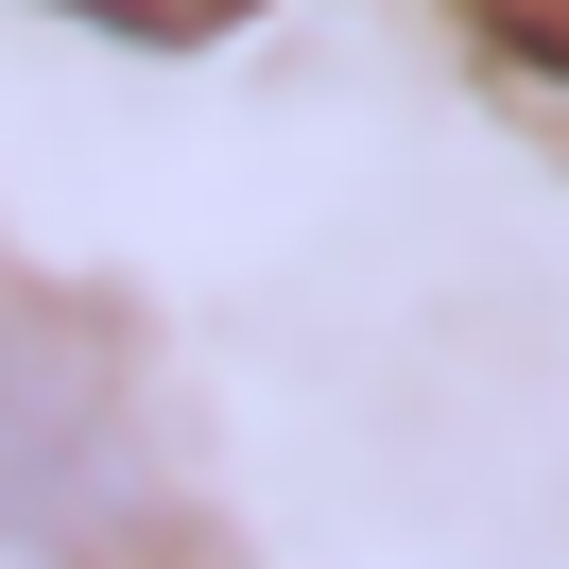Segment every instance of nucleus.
I'll return each mask as SVG.
<instances>
[{
    "label": "nucleus",
    "mask_w": 569,
    "mask_h": 569,
    "mask_svg": "<svg viewBox=\"0 0 569 569\" xmlns=\"http://www.w3.org/2000/svg\"><path fill=\"white\" fill-rule=\"evenodd\" d=\"M70 18H104V36H156V52H173V36H224L242 0H70Z\"/></svg>",
    "instance_id": "f03ea898"
},
{
    "label": "nucleus",
    "mask_w": 569,
    "mask_h": 569,
    "mask_svg": "<svg viewBox=\"0 0 569 569\" xmlns=\"http://www.w3.org/2000/svg\"><path fill=\"white\" fill-rule=\"evenodd\" d=\"M156 518V431L70 293L0 277V552H121Z\"/></svg>",
    "instance_id": "f257e3e1"
},
{
    "label": "nucleus",
    "mask_w": 569,
    "mask_h": 569,
    "mask_svg": "<svg viewBox=\"0 0 569 569\" xmlns=\"http://www.w3.org/2000/svg\"><path fill=\"white\" fill-rule=\"evenodd\" d=\"M500 18H518V36H535V52H569V0H500Z\"/></svg>",
    "instance_id": "7ed1b4c3"
}]
</instances>
